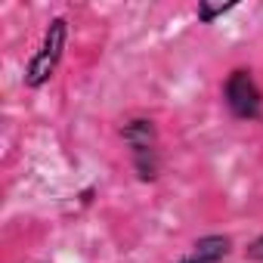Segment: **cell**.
Wrapping results in <instances>:
<instances>
[{
    "mask_svg": "<svg viewBox=\"0 0 263 263\" xmlns=\"http://www.w3.org/2000/svg\"><path fill=\"white\" fill-rule=\"evenodd\" d=\"M238 4H226V7H214V4H208V0H201V4L195 7V19L201 22V25H214L217 19H223L226 13H232Z\"/></svg>",
    "mask_w": 263,
    "mask_h": 263,
    "instance_id": "cell-5",
    "label": "cell"
},
{
    "mask_svg": "<svg viewBox=\"0 0 263 263\" xmlns=\"http://www.w3.org/2000/svg\"><path fill=\"white\" fill-rule=\"evenodd\" d=\"M68 37H71L68 19L53 16L47 22V28H44V37H41L37 50L28 56V62L22 68V84L28 90H41L56 78V71H59V65L65 59V50H68Z\"/></svg>",
    "mask_w": 263,
    "mask_h": 263,
    "instance_id": "cell-2",
    "label": "cell"
},
{
    "mask_svg": "<svg viewBox=\"0 0 263 263\" xmlns=\"http://www.w3.org/2000/svg\"><path fill=\"white\" fill-rule=\"evenodd\" d=\"M220 96L235 121H263V90L251 68H232L220 84Z\"/></svg>",
    "mask_w": 263,
    "mask_h": 263,
    "instance_id": "cell-3",
    "label": "cell"
},
{
    "mask_svg": "<svg viewBox=\"0 0 263 263\" xmlns=\"http://www.w3.org/2000/svg\"><path fill=\"white\" fill-rule=\"evenodd\" d=\"M118 137L127 149L130 167L140 183H155L161 177V137L158 124L149 115H127L118 124Z\"/></svg>",
    "mask_w": 263,
    "mask_h": 263,
    "instance_id": "cell-1",
    "label": "cell"
},
{
    "mask_svg": "<svg viewBox=\"0 0 263 263\" xmlns=\"http://www.w3.org/2000/svg\"><path fill=\"white\" fill-rule=\"evenodd\" d=\"M232 254V238L226 232H204L192 241L189 254L177 257L174 263H223Z\"/></svg>",
    "mask_w": 263,
    "mask_h": 263,
    "instance_id": "cell-4",
    "label": "cell"
},
{
    "mask_svg": "<svg viewBox=\"0 0 263 263\" xmlns=\"http://www.w3.org/2000/svg\"><path fill=\"white\" fill-rule=\"evenodd\" d=\"M96 192H99V189H96V186H87V189H84V192H81V195H78V198H81V204H90V201H93V195H96Z\"/></svg>",
    "mask_w": 263,
    "mask_h": 263,
    "instance_id": "cell-7",
    "label": "cell"
},
{
    "mask_svg": "<svg viewBox=\"0 0 263 263\" xmlns=\"http://www.w3.org/2000/svg\"><path fill=\"white\" fill-rule=\"evenodd\" d=\"M245 257H248L251 263H263V232L254 235V238L245 245Z\"/></svg>",
    "mask_w": 263,
    "mask_h": 263,
    "instance_id": "cell-6",
    "label": "cell"
}]
</instances>
